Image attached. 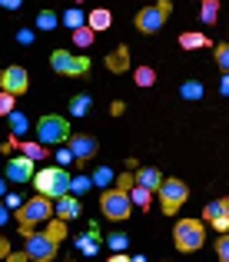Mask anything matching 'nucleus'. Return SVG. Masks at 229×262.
Returning <instances> with one entry per match:
<instances>
[{
	"label": "nucleus",
	"mask_w": 229,
	"mask_h": 262,
	"mask_svg": "<svg viewBox=\"0 0 229 262\" xmlns=\"http://www.w3.org/2000/svg\"><path fill=\"white\" fill-rule=\"evenodd\" d=\"M70 173H67L64 166H44L37 176H33V186L40 189V196L47 199H64L70 196Z\"/></svg>",
	"instance_id": "1"
},
{
	"label": "nucleus",
	"mask_w": 229,
	"mask_h": 262,
	"mask_svg": "<svg viewBox=\"0 0 229 262\" xmlns=\"http://www.w3.org/2000/svg\"><path fill=\"white\" fill-rule=\"evenodd\" d=\"M50 216H53V203L47 196H33V199H27V203L17 209V226H20V232H24V236H30L33 226H37V223H47Z\"/></svg>",
	"instance_id": "2"
},
{
	"label": "nucleus",
	"mask_w": 229,
	"mask_h": 262,
	"mask_svg": "<svg viewBox=\"0 0 229 262\" xmlns=\"http://www.w3.org/2000/svg\"><path fill=\"white\" fill-rule=\"evenodd\" d=\"M173 243H176L179 252H196V249H203V243H206L203 223H199V219H179L176 229H173Z\"/></svg>",
	"instance_id": "3"
},
{
	"label": "nucleus",
	"mask_w": 229,
	"mask_h": 262,
	"mask_svg": "<svg viewBox=\"0 0 229 262\" xmlns=\"http://www.w3.org/2000/svg\"><path fill=\"white\" fill-rule=\"evenodd\" d=\"M70 136L73 133H70L67 116H57V113L40 116V123H37V143H44V146H57V143H67Z\"/></svg>",
	"instance_id": "4"
},
{
	"label": "nucleus",
	"mask_w": 229,
	"mask_h": 262,
	"mask_svg": "<svg viewBox=\"0 0 229 262\" xmlns=\"http://www.w3.org/2000/svg\"><path fill=\"white\" fill-rule=\"evenodd\" d=\"M186 196H190V186H186L183 179H163V186H159V192H156L159 209H163L166 216H176V209H183Z\"/></svg>",
	"instance_id": "5"
},
{
	"label": "nucleus",
	"mask_w": 229,
	"mask_h": 262,
	"mask_svg": "<svg viewBox=\"0 0 229 262\" xmlns=\"http://www.w3.org/2000/svg\"><path fill=\"white\" fill-rule=\"evenodd\" d=\"M170 13H173V4H170V0H159V4L143 7V10L136 13V30H140V33H156L159 27L170 20Z\"/></svg>",
	"instance_id": "6"
},
{
	"label": "nucleus",
	"mask_w": 229,
	"mask_h": 262,
	"mask_svg": "<svg viewBox=\"0 0 229 262\" xmlns=\"http://www.w3.org/2000/svg\"><path fill=\"white\" fill-rule=\"evenodd\" d=\"M100 209H103V216L107 219H127L130 212H133V203H130V192L127 189H107L100 196Z\"/></svg>",
	"instance_id": "7"
},
{
	"label": "nucleus",
	"mask_w": 229,
	"mask_h": 262,
	"mask_svg": "<svg viewBox=\"0 0 229 262\" xmlns=\"http://www.w3.org/2000/svg\"><path fill=\"white\" fill-rule=\"evenodd\" d=\"M50 67L60 77H83L90 70V57H76L70 50H53L50 53Z\"/></svg>",
	"instance_id": "8"
},
{
	"label": "nucleus",
	"mask_w": 229,
	"mask_h": 262,
	"mask_svg": "<svg viewBox=\"0 0 229 262\" xmlns=\"http://www.w3.org/2000/svg\"><path fill=\"white\" fill-rule=\"evenodd\" d=\"M57 239H50L47 232H30L27 236V256H30V262H53L57 259Z\"/></svg>",
	"instance_id": "9"
},
{
	"label": "nucleus",
	"mask_w": 229,
	"mask_h": 262,
	"mask_svg": "<svg viewBox=\"0 0 229 262\" xmlns=\"http://www.w3.org/2000/svg\"><path fill=\"white\" fill-rule=\"evenodd\" d=\"M203 219L219 232V236H226L229 232V199H213V203L203 209Z\"/></svg>",
	"instance_id": "10"
},
{
	"label": "nucleus",
	"mask_w": 229,
	"mask_h": 262,
	"mask_svg": "<svg viewBox=\"0 0 229 262\" xmlns=\"http://www.w3.org/2000/svg\"><path fill=\"white\" fill-rule=\"evenodd\" d=\"M67 149L73 153L76 163H83V160H93L96 156L100 143H96V136H90V133H73L70 140H67Z\"/></svg>",
	"instance_id": "11"
},
{
	"label": "nucleus",
	"mask_w": 229,
	"mask_h": 262,
	"mask_svg": "<svg viewBox=\"0 0 229 262\" xmlns=\"http://www.w3.org/2000/svg\"><path fill=\"white\" fill-rule=\"evenodd\" d=\"M33 160H27V156H13L10 163H7V179L10 183H33Z\"/></svg>",
	"instance_id": "12"
},
{
	"label": "nucleus",
	"mask_w": 229,
	"mask_h": 262,
	"mask_svg": "<svg viewBox=\"0 0 229 262\" xmlns=\"http://www.w3.org/2000/svg\"><path fill=\"white\" fill-rule=\"evenodd\" d=\"M4 93H10V96H20V93H27V70L24 67H7L4 70Z\"/></svg>",
	"instance_id": "13"
},
{
	"label": "nucleus",
	"mask_w": 229,
	"mask_h": 262,
	"mask_svg": "<svg viewBox=\"0 0 229 262\" xmlns=\"http://www.w3.org/2000/svg\"><path fill=\"white\" fill-rule=\"evenodd\" d=\"M136 186H143V189H150V192H159V186H163V173H159L156 166H143L140 173H136Z\"/></svg>",
	"instance_id": "14"
},
{
	"label": "nucleus",
	"mask_w": 229,
	"mask_h": 262,
	"mask_svg": "<svg viewBox=\"0 0 229 262\" xmlns=\"http://www.w3.org/2000/svg\"><path fill=\"white\" fill-rule=\"evenodd\" d=\"M53 212H57V219H76L80 216V199L76 196H64V199H57V206H53Z\"/></svg>",
	"instance_id": "15"
},
{
	"label": "nucleus",
	"mask_w": 229,
	"mask_h": 262,
	"mask_svg": "<svg viewBox=\"0 0 229 262\" xmlns=\"http://www.w3.org/2000/svg\"><path fill=\"white\" fill-rule=\"evenodd\" d=\"M110 24H113V13H110V10H93V13L87 17V27H90L93 33L110 30Z\"/></svg>",
	"instance_id": "16"
},
{
	"label": "nucleus",
	"mask_w": 229,
	"mask_h": 262,
	"mask_svg": "<svg viewBox=\"0 0 229 262\" xmlns=\"http://www.w3.org/2000/svg\"><path fill=\"white\" fill-rule=\"evenodd\" d=\"M10 146H17L27 160H47V156H50L44 143H17V140H10Z\"/></svg>",
	"instance_id": "17"
},
{
	"label": "nucleus",
	"mask_w": 229,
	"mask_h": 262,
	"mask_svg": "<svg viewBox=\"0 0 229 262\" xmlns=\"http://www.w3.org/2000/svg\"><path fill=\"white\" fill-rule=\"evenodd\" d=\"M107 67H110L113 73H123V70L130 67V50H127V47H116V50L107 57Z\"/></svg>",
	"instance_id": "18"
},
{
	"label": "nucleus",
	"mask_w": 229,
	"mask_h": 262,
	"mask_svg": "<svg viewBox=\"0 0 229 262\" xmlns=\"http://www.w3.org/2000/svg\"><path fill=\"white\" fill-rule=\"evenodd\" d=\"M179 96L190 100V103H196V100H203V96H206V86L199 83V80H186V83L179 86Z\"/></svg>",
	"instance_id": "19"
},
{
	"label": "nucleus",
	"mask_w": 229,
	"mask_h": 262,
	"mask_svg": "<svg viewBox=\"0 0 229 262\" xmlns=\"http://www.w3.org/2000/svg\"><path fill=\"white\" fill-rule=\"evenodd\" d=\"M179 47H183V50H199V47H213V43H210L206 33H183V37H179Z\"/></svg>",
	"instance_id": "20"
},
{
	"label": "nucleus",
	"mask_w": 229,
	"mask_h": 262,
	"mask_svg": "<svg viewBox=\"0 0 229 262\" xmlns=\"http://www.w3.org/2000/svg\"><path fill=\"white\" fill-rule=\"evenodd\" d=\"M130 203H133V206H140V209H147V206L153 203V192L133 183V189H130Z\"/></svg>",
	"instance_id": "21"
},
{
	"label": "nucleus",
	"mask_w": 229,
	"mask_h": 262,
	"mask_svg": "<svg viewBox=\"0 0 229 262\" xmlns=\"http://www.w3.org/2000/svg\"><path fill=\"white\" fill-rule=\"evenodd\" d=\"M216 13H219V0H206L203 10H199V20L203 24H216Z\"/></svg>",
	"instance_id": "22"
},
{
	"label": "nucleus",
	"mask_w": 229,
	"mask_h": 262,
	"mask_svg": "<svg viewBox=\"0 0 229 262\" xmlns=\"http://www.w3.org/2000/svg\"><path fill=\"white\" fill-rule=\"evenodd\" d=\"M87 110H90V96L87 93H80V96L70 100V116H87Z\"/></svg>",
	"instance_id": "23"
},
{
	"label": "nucleus",
	"mask_w": 229,
	"mask_h": 262,
	"mask_svg": "<svg viewBox=\"0 0 229 262\" xmlns=\"http://www.w3.org/2000/svg\"><path fill=\"white\" fill-rule=\"evenodd\" d=\"M64 24L70 27V30H80V27H87V24H83V10H80V7H70V10H67V17H64Z\"/></svg>",
	"instance_id": "24"
},
{
	"label": "nucleus",
	"mask_w": 229,
	"mask_h": 262,
	"mask_svg": "<svg viewBox=\"0 0 229 262\" xmlns=\"http://www.w3.org/2000/svg\"><path fill=\"white\" fill-rule=\"evenodd\" d=\"M57 27V13L53 10H40L37 13V30H53Z\"/></svg>",
	"instance_id": "25"
},
{
	"label": "nucleus",
	"mask_w": 229,
	"mask_h": 262,
	"mask_svg": "<svg viewBox=\"0 0 229 262\" xmlns=\"http://www.w3.org/2000/svg\"><path fill=\"white\" fill-rule=\"evenodd\" d=\"M90 186H93V179H90V176H73V183H70V196H83Z\"/></svg>",
	"instance_id": "26"
},
{
	"label": "nucleus",
	"mask_w": 229,
	"mask_h": 262,
	"mask_svg": "<svg viewBox=\"0 0 229 262\" xmlns=\"http://www.w3.org/2000/svg\"><path fill=\"white\" fill-rule=\"evenodd\" d=\"M93 37H96V33L90 30V27H80V30H73V43H76V47H90V43H93Z\"/></svg>",
	"instance_id": "27"
},
{
	"label": "nucleus",
	"mask_w": 229,
	"mask_h": 262,
	"mask_svg": "<svg viewBox=\"0 0 229 262\" xmlns=\"http://www.w3.org/2000/svg\"><path fill=\"white\" fill-rule=\"evenodd\" d=\"M156 83V73L150 70V67H140V70H136V86H153Z\"/></svg>",
	"instance_id": "28"
},
{
	"label": "nucleus",
	"mask_w": 229,
	"mask_h": 262,
	"mask_svg": "<svg viewBox=\"0 0 229 262\" xmlns=\"http://www.w3.org/2000/svg\"><path fill=\"white\" fill-rule=\"evenodd\" d=\"M90 179H93L96 186H107V183H113V169H110V166H96V173Z\"/></svg>",
	"instance_id": "29"
},
{
	"label": "nucleus",
	"mask_w": 229,
	"mask_h": 262,
	"mask_svg": "<svg viewBox=\"0 0 229 262\" xmlns=\"http://www.w3.org/2000/svg\"><path fill=\"white\" fill-rule=\"evenodd\" d=\"M216 63H219V70L229 73V43H219L216 47Z\"/></svg>",
	"instance_id": "30"
},
{
	"label": "nucleus",
	"mask_w": 229,
	"mask_h": 262,
	"mask_svg": "<svg viewBox=\"0 0 229 262\" xmlns=\"http://www.w3.org/2000/svg\"><path fill=\"white\" fill-rule=\"evenodd\" d=\"M10 129H13V140L27 129V116L24 113H10Z\"/></svg>",
	"instance_id": "31"
},
{
	"label": "nucleus",
	"mask_w": 229,
	"mask_h": 262,
	"mask_svg": "<svg viewBox=\"0 0 229 262\" xmlns=\"http://www.w3.org/2000/svg\"><path fill=\"white\" fill-rule=\"evenodd\" d=\"M13 103H17V96L0 93V116H10V113H13Z\"/></svg>",
	"instance_id": "32"
},
{
	"label": "nucleus",
	"mask_w": 229,
	"mask_h": 262,
	"mask_svg": "<svg viewBox=\"0 0 229 262\" xmlns=\"http://www.w3.org/2000/svg\"><path fill=\"white\" fill-rule=\"evenodd\" d=\"M216 256H219V262H229V236L216 239Z\"/></svg>",
	"instance_id": "33"
},
{
	"label": "nucleus",
	"mask_w": 229,
	"mask_h": 262,
	"mask_svg": "<svg viewBox=\"0 0 229 262\" xmlns=\"http://www.w3.org/2000/svg\"><path fill=\"white\" fill-rule=\"evenodd\" d=\"M93 236H100V232H87V236H83L76 246H80L83 252H96V239H93Z\"/></svg>",
	"instance_id": "34"
},
{
	"label": "nucleus",
	"mask_w": 229,
	"mask_h": 262,
	"mask_svg": "<svg viewBox=\"0 0 229 262\" xmlns=\"http://www.w3.org/2000/svg\"><path fill=\"white\" fill-rule=\"evenodd\" d=\"M17 40L24 47H33V30H17Z\"/></svg>",
	"instance_id": "35"
},
{
	"label": "nucleus",
	"mask_w": 229,
	"mask_h": 262,
	"mask_svg": "<svg viewBox=\"0 0 229 262\" xmlns=\"http://www.w3.org/2000/svg\"><path fill=\"white\" fill-rule=\"evenodd\" d=\"M110 246L113 249H127V236H110Z\"/></svg>",
	"instance_id": "36"
},
{
	"label": "nucleus",
	"mask_w": 229,
	"mask_h": 262,
	"mask_svg": "<svg viewBox=\"0 0 229 262\" xmlns=\"http://www.w3.org/2000/svg\"><path fill=\"white\" fill-rule=\"evenodd\" d=\"M70 160H73V153H70V149H60V153H57V163H60V166H67Z\"/></svg>",
	"instance_id": "37"
},
{
	"label": "nucleus",
	"mask_w": 229,
	"mask_h": 262,
	"mask_svg": "<svg viewBox=\"0 0 229 262\" xmlns=\"http://www.w3.org/2000/svg\"><path fill=\"white\" fill-rule=\"evenodd\" d=\"M7 262H30V256H27V252H10Z\"/></svg>",
	"instance_id": "38"
},
{
	"label": "nucleus",
	"mask_w": 229,
	"mask_h": 262,
	"mask_svg": "<svg viewBox=\"0 0 229 262\" xmlns=\"http://www.w3.org/2000/svg\"><path fill=\"white\" fill-rule=\"evenodd\" d=\"M7 219H10V209H7V203H0V226H7Z\"/></svg>",
	"instance_id": "39"
},
{
	"label": "nucleus",
	"mask_w": 229,
	"mask_h": 262,
	"mask_svg": "<svg viewBox=\"0 0 229 262\" xmlns=\"http://www.w3.org/2000/svg\"><path fill=\"white\" fill-rule=\"evenodd\" d=\"M7 256H10V246H7V239L0 236V259H7Z\"/></svg>",
	"instance_id": "40"
},
{
	"label": "nucleus",
	"mask_w": 229,
	"mask_h": 262,
	"mask_svg": "<svg viewBox=\"0 0 229 262\" xmlns=\"http://www.w3.org/2000/svg\"><path fill=\"white\" fill-rule=\"evenodd\" d=\"M110 262H133V259H130L127 252H123V256H120V252H116V256H110Z\"/></svg>",
	"instance_id": "41"
},
{
	"label": "nucleus",
	"mask_w": 229,
	"mask_h": 262,
	"mask_svg": "<svg viewBox=\"0 0 229 262\" xmlns=\"http://www.w3.org/2000/svg\"><path fill=\"white\" fill-rule=\"evenodd\" d=\"M219 93H229V73L223 77V83H219Z\"/></svg>",
	"instance_id": "42"
},
{
	"label": "nucleus",
	"mask_w": 229,
	"mask_h": 262,
	"mask_svg": "<svg viewBox=\"0 0 229 262\" xmlns=\"http://www.w3.org/2000/svg\"><path fill=\"white\" fill-rule=\"evenodd\" d=\"M4 192H7V179L0 176V196H4Z\"/></svg>",
	"instance_id": "43"
},
{
	"label": "nucleus",
	"mask_w": 229,
	"mask_h": 262,
	"mask_svg": "<svg viewBox=\"0 0 229 262\" xmlns=\"http://www.w3.org/2000/svg\"><path fill=\"white\" fill-rule=\"evenodd\" d=\"M0 83H4V67H0Z\"/></svg>",
	"instance_id": "44"
}]
</instances>
